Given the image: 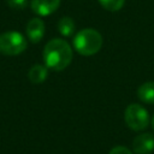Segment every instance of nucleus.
I'll return each instance as SVG.
<instances>
[{
  "label": "nucleus",
  "mask_w": 154,
  "mask_h": 154,
  "mask_svg": "<svg viewBox=\"0 0 154 154\" xmlns=\"http://www.w3.org/2000/svg\"><path fill=\"white\" fill-rule=\"evenodd\" d=\"M72 60V49L70 45L63 38H52L43 49L45 65L53 71H61L66 69Z\"/></svg>",
  "instance_id": "f257e3e1"
},
{
  "label": "nucleus",
  "mask_w": 154,
  "mask_h": 154,
  "mask_svg": "<svg viewBox=\"0 0 154 154\" xmlns=\"http://www.w3.org/2000/svg\"><path fill=\"white\" fill-rule=\"evenodd\" d=\"M102 47L101 34L91 28L79 30L73 37V48L81 55H94Z\"/></svg>",
  "instance_id": "f03ea898"
},
{
  "label": "nucleus",
  "mask_w": 154,
  "mask_h": 154,
  "mask_svg": "<svg viewBox=\"0 0 154 154\" xmlns=\"http://www.w3.org/2000/svg\"><path fill=\"white\" fill-rule=\"evenodd\" d=\"M26 38L18 31H6L0 35V53L4 55H18L26 49Z\"/></svg>",
  "instance_id": "7ed1b4c3"
},
{
  "label": "nucleus",
  "mask_w": 154,
  "mask_h": 154,
  "mask_svg": "<svg viewBox=\"0 0 154 154\" xmlns=\"http://www.w3.org/2000/svg\"><path fill=\"white\" fill-rule=\"evenodd\" d=\"M124 119L126 125L135 131L144 130L149 124L148 111L138 103H131L125 108Z\"/></svg>",
  "instance_id": "20e7f679"
},
{
  "label": "nucleus",
  "mask_w": 154,
  "mask_h": 154,
  "mask_svg": "<svg viewBox=\"0 0 154 154\" xmlns=\"http://www.w3.org/2000/svg\"><path fill=\"white\" fill-rule=\"evenodd\" d=\"M132 150L136 154H150L154 150V136L149 132L136 136L132 142Z\"/></svg>",
  "instance_id": "39448f33"
},
{
  "label": "nucleus",
  "mask_w": 154,
  "mask_h": 154,
  "mask_svg": "<svg viewBox=\"0 0 154 154\" xmlns=\"http://www.w3.org/2000/svg\"><path fill=\"white\" fill-rule=\"evenodd\" d=\"M60 0H31L30 7L38 16H49L58 10Z\"/></svg>",
  "instance_id": "423d86ee"
},
{
  "label": "nucleus",
  "mask_w": 154,
  "mask_h": 154,
  "mask_svg": "<svg viewBox=\"0 0 154 154\" xmlns=\"http://www.w3.org/2000/svg\"><path fill=\"white\" fill-rule=\"evenodd\" d=\"M45 35V23L40 18H32L26 24V36L32 43H37Z\"/></svg>",
  "instance_id": "0eeeda50"
},
{
  "label": "nucleus",
  "mask_w": 154,
  "mask_h": 154,
  "mask_svg": "<svg viewBox=\"0 0 154 154\" xmlns=\"http://www.w3.org/2000/svg\"><path fill=\"white\" fill-rule=\"evenodd\" d=\"M47 76H48V67L46 65H41V64H36V65L31 66V69L29 70V73H28L29 79L35 84L42 83L47 78Z\"/></svg>",
  "instance_id": "6e6552de"
},
{
  "label": "nucleus",
  "mask_w": 154,
  "mask_h": 154,
  "mask_svg": "<svg viewBox=\"0 0 154 154\" xmlns=\"http://www.w3.org/2000/svg\"><path fill=\"white\" fill-rule=\"evenodd\" d=\"M137 96L146 103H154V82H146L137 89Z\"/></svg>",
  "instance_id": "1a4fd4ad"
},
{
  "label": "nucleus",
  "mask_w": 154,
  "mask_h": 154,
  "mask_svg": "<svg viewBox=\"0 0 154 154\" xmlns=\"http://www.w3.org/2000/svg\"><path fill=\"white\" fill-rule=\"evenodd\" d=\"M58 30L64 37L72 36L75 32V22L70 17H63L58 22Z\"/></svg>",
  "instance_id": "9d476101"
},
{
  "label": "nucleus",
  "mask_w": 154,
  "mask_h": 154,
  "mask_svg": "<svg viewBox=\"0 0 154 154\" xmlns=\"http://www.w3.org/2000/svg\"><path fill=\"white\" fill-rule=\"evenodd\" d=\"M99 2L105 10L116 12V11H119L124 6L125 0H99Z\"/></svg>",
  "instance_id": "9b49d317"
},
{
  "label": "nucleus",
  "mask_w": 154,
  "mask_h": 154,
  "mask_svg": "<svg viewBox=\"0 0 154 154\" xmlns=\"http://www.w3.org/2000/svg\"><path fill=\"white\" fill-rule=\"evenodd\" d=\"M7 4L13 10H23L28 5V0H7Z\"/></svg>",
  "instance_id": "f8f14e48"
},
{
  "label": "nucleus",
  "mask_w": 154,
  "mask_h": 154,
  "mask_svg": "<svg viewBox=\"0 0 154 154\" xmlns=\"http://www.w3.org/2000/svg\"><path fill=\"white\" fill-rule=\"evenodd\" d=\"M109 154H132V152L124 146H116L111 149Z\"/></svg>",
  "instance_id": "ddd939ff"
},
{
  "label": "nucleus",
  "mask_w": 154,
  "mask_h": 154,
  "mask_svg": "<svg viewBox=\"0 0 154 154\" xmlns=\"http://www.w3.org/2000/svg\"><path fill=\"white\" fill-rule=\"evenodd\" d=\"M152 126H153V129H154V116H153V118H152Z\"/></svg>",
  "instance_id": "4468645a"
}]
</instances>
